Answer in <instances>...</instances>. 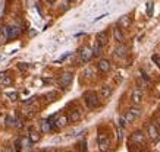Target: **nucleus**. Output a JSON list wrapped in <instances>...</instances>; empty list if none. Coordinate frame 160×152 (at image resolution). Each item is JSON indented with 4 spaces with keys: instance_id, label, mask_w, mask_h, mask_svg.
I'll return each instance as SVG.
<instances>
[{
    "instance_id": "nucleus-1",
    "label": "nucleus",
    "mask_w": 160,
    "mask_h": 152,
    "mask_svg": "<svg viewBox=\"0 0 160 152\" xmlns=\"http://www.w3.org/2000/svg\"><path fill=\"white\" fill-rule=\"evenodd\" d=\"M84 101L87 104L88 108H97L100 105V99H98V95L94 91H87L84 94Z\"/></svg>"
},
{
    "instance_id": "nucleus-2",
    "label": "nucleus",
    "mask_w": 160,
    "mask_h": 152,
    "mask_svg": "<svg viewBox=\"0 0 160 152\" xmlns=\"http://www.w3.org/2000/svg\"><path fill=\"white\" fill-rule=\"evenodd\" d=\"M97 142H98V148L102 152H107L109 148H110V139H109V135L104 133L103 130L98 132V136H97Z\"/></svg>"
},
{
    "instance_id": "nucleus-3",
    "label": "nucleus",
    "mask_w": 160,
    "mask_h": 152,
    "mask_svg": "<svg viewBox=\"0 0 160 152\" xmlns=\"http://www.w3.org/2000/svg\"><path fill=\"white\" fill-rule=\"evenodd\" d=\"M131 143H134L135 146H144L146 145V135L141 132V130H137L131 135Z\"/></svg>"
},
{
    "instance_id": "nucleus-4",
    "label": "nucleus",
    "mask_w": 160,
    "mask_h": 152,
    "mask_svg": "<svg viewBox=\"0 0 160 152\" xmlns=\"http://www.w3.org/2000/svg\"><path fill=\"white\" fill-rule=\"evenodd\" d=\"M140 116H141V110L140 108H137V107H134V108H129L123 117H125V122H126V124H128V123H132L134 120H137Z\"/></svg>"
},
{
    "instance_id": "nucleus-5",
    "label": "nucleus",
    "mask_w": 160,
    "mask_h": 152,
    "mask_svg": "<svg viewBox=\"0 0 160 152\" xmlns=\"http://www.w3.org/2000/svg\"><path fill=\"white\" fill-rule=\"evenodd\" d=\"M72 79H73V75L71 73V72H65L58 81L59 86H60V88H68L69 85H71V82H72Z\"/></svg>"
},
{
    "instance_id": "nucleus-6",
    "label": "nucleus",
    "mask_w": 160,
    "mask_h": 152,
    "mask_svg": "<svg viewBox=\"0 0 160 152\" xmlns=\"http://www.w3.org/2000/svg\"><path fill=\"white\" fill-rule=\"evenodd\" d=\"M147 135L150 137L151 140H157L160 136V132H159V127L156 126L154 123H148L147 124Z\"/></svg>"
},
{
    "instance_id": "nucleus-7",
    "label": "nucleus",
    "mask_w": 160,
    "mask_h": 152,
    "mask_svg": "<svg viewBox=\"0 0 160 152\" xmlns=\"http://www.w3.org/2000/svg\"><path fill=\"white\" fill-rule=\"evenodd\" d=\"M79 56H81V62L87 63V62H90V60L94 57V54H92V48H90V47H82Z\"/></svg>"
},
{
    "instance_id": "nucleus-8",
    "label": "nucleus",
    "mask_w": 160,
    "mask_h": 152,
    "mask_svg": "<svg viewBox=\"0 0 160 152\" xmlns=\"http://www.w3.org/2000/svg\"><path fill=\"white\" fill-rule=\"evenodd\" d=\"M142 98H144V92H142L141 89L135 88L134 91H132V94H131V101L135 104V105H138V104L142 103Z\"/></svg>"
},
{
    "instance_id": "nucleus-9",
    "label": "nucleus",
    "mask_w": 160,
    "mask_h": 152,
    "mask_svg": "<svg viewBox=\"0 0 160 152\" xmlns=\"http://www.w3.org/2000/svg\"><path fill=\"white\" fill-rule=\"evenodd\" d=\"M107 41H109V34H107V31H102V32H98L96 35V43H97L100 47H104L107 44Z\"/></svg>"
},
{
    "instance_id": "nucleus-10",
    "label": "nucleus",
    "mask_w": 160,
    "mask_h": 152,
    "mask_svg": "<svg viewBox=\"0 0 160 152\" xmlns=\"http://www.w3.org/2000/svg\"><path fill=\"white\" fill-rule=\"evenodd\" d=\"M126 54H128V48L123 44H119L115 48V57L116 59H123V57H126Z\"/></svg>"
},
{
    "instance_id": "nucleus-11",
    "label": "nucleus",
    "mask_w": 160,
    "mask_h": 152,
    "mask_svg": "<svg viewBox=\"0 0 160 152\" xmlns=\"http://www.w3.org/2000/svg\"><path fill=\"white\" fill-rule=\"evenodd\" d=\"M98 70L100 72H103V73H107L109 70L112 69V64H110V62L109 60H106V59H102V60H98Z\"/></svg>"
},
{
    "instance_id": "nucleus-12",
    "label": "nucleus",
    "mask_w": 160,
    "mask_h": 152,
    "mask_svg": "<svg viewBox=\"0 0 160 152\" xmlns=\"http://www.w3.org/2000/svg\"><path fill=\"white\" fill-rule=\"evenodd\" d=\"M19 35H21V30L18 28V26L12 25V26H9V28H8V37H9V39L18 38Z\"/></svg>"
},
{
    "instance_id": "nucleus-13",
    "label": "nucleus",
    "mask_w": 160,
    "mask_h": 152,
    "mask_svg": "<svg viewBox=\"0 0 160 152\" xmlns=\"http://www.w3.org/2000/svg\"><path fill=\"white\" fill-rule=\"evenodd\" d=\"M113 37H115V39H116L119 44H122V43L125 41V35L122 32V28H119V26H115V28H113Z\"/></svg>"
},
{
    "instance_id": "nucleus-14",
    "label": "nucleus",
    "mask_w": 160,
    "mask_h": 152,
    "mask_svg": "<svg viewBox=\"0 0 160 152\" xmlns=\"http://www.w3.org/2000/svg\"><path fill=\"white\" fill-rule=\"evenodd\" d=\"M40 133L35 130L34 127H29V135H28V139H29V142L31 143H37L40 140Z\"/></svg>"
},
{
    "instance_id": "nucleus-15",
    "label": "nucleus",
    "mask_w": 160,
    "mask_h": 152,
    "mask_svg": "<svg viewBox=\"0 0 160 152\" xmlns=\"http://www.w3.org/2000/svg\"><path fill=\"white\" fill-rule=\"evenodd\" d=\"M118 26H119V28H129V26H131V18L128 15L122 16L121 19H119V22H118Z\"/></svg>"
},
{
    "instance_id": "nucleus-16",
    "label": "nucleus",
    "mask_w": 160,
    "mask_h": 152,
    "mask_svg": "<svg viewBox=\"0 0 160 152\" xmlns=\"http://www.w3.org/2000/svg\"><path fill=\"white\" fill-rule=\"evenodd\" d=\"M0 84L3 85V86H10L12 85V78L8 76L6 72H3V73H0Z\"/></svg>"
},
{
    "instance_id": "nucleus-17",
    "label": "nucleus",
    "mask_w": 160,
    "mask_h": 152,
    "mask_svg": "<svg viewBox=\"0 0 160 152\" xmlns=\"http://www.w3.org/2000/svg\"><path fill=\"white\" fill-rule=\"evenodd\" d=\"M69 120L72 123H77L81 120V110H72L69 113Z\"/></svg>"
},
{
    "instance_id": "nucleus-18",
    "label": "nucleus",
    "mask_w": 160,
    "mask_h": 152,
    "mask_svg": "<svg viewBox=\"0 0 160 152\" xmlns=\"http://www.w3.org/2000/svg\"><path fill=\"white\" fill-rule=\"evenodd\" d=\"M66 124H68V117H66V116H60V117H58L56 118V122H54V126L59 127V129L65 127Z\"/></svg>"
},
{
    "instance_id": "nucleus-19",
    "label": "nucleus",
    "mask_w": 160,
    "mask_h": 152,
    "mask_svg": "<svg viewBox=\"0 0 160 152\" xmlns=\"http://www.w3.org/2000/svg\"><path fill=\"white\" fill-rule=\"evenodd\" d=\"M100 95H102L103 99L110 98V95H112V88H110V86H107V85L102 86V89H100Z\"/></svg>"
},
{
    "instance_id": "nucleus-20",
    "label": "nucleus",
    "mask_w": 160,
    "mask_h": 152,
    "mask_svg": "<svg viewBox=\"0 0 160 152\" xmlns=\"http://www.w3.org/2000/svg\"><path fill=\"white\" fill-rule=\"evenodd\" d=\"M53 122H50L49 118H47V120H43V122H41V129H43V132L44 133H47V132H50V130H52V129H53Z\"/></svg>"
},
{
    "instance_id": "nucleus-21",
    "label": "nucleus",
    "mask_w": 160,
    "mask_h": 152,
    "mask_svg": "<svg viewBox=\"0 0 160 152\" xmlns=\"http://www.w3.org/2000/svg\"><path fill=\"white\" fill-rule=\"evenodd\" d=\"M6 39H9L8 28H0V43H6Z\"/></svg>"
},
{
    "instance_id": "nucleus-22",
    "label": "nucleus",
    "mask_w": 160,
    "mask_h": 152,
    "mask_svg": "<svg viewBox=\"0 0 160 152\" xmlns=\"http://www.w3.org/2000/svg\"><path fill=\"white\" fill-rule=\"evenodd\" d=\"M82 76L84 78H88V79H91L92 76H94V70H92L91 67H87L85 70L82 72Z\"/></svg>"
},
{
    "instance_id": "nucleus-23",
    "label": "nucleus",
    "mask_w": 160,
    "mask_h": 152,
    "mask_svg": "<svg viewBox=\"0 0 160 152\" xmlns=\"http://www.w3.org/2000/svg\"><path fill=\"white\" fill-rule=\"evenodd\" d=\"M15 123H16V120H15L13 117H10V116H8V117H6V126H8V127L15 126Z\"/></svg>"
},
{
    "instance_id": "nucleus-24",
    "label": "nucleus",
    "mask_w": 160,
    "mask_h": 152,
    "mask_svg": "<svg viewBox=\"0 0 160 152\" xmlns=\"http://www.w3.org/2000/svg\"><path fill=\"white\" fill-rule=\"evenodd\" d=\"M58 97H59V94L54 92V91H53V92H49L47 95H46V98L49 99V101H54V99L58 98Z\"/></svg>"
},
{
    "instance_id": "nucleus-25",
    "label": "nucleus",
    "mask_w": 160,
    "mask_h": 152,
    "mask_svg": "<svg viewBox=\"0 0 160 152\" xmlns=\"http://www.w3.org/2000/svg\"><path fill=\"white\" fill-rule=\"evenodd\" d=\"M92 54H94V56H100V54H102V47H100L97 43H96L94 48H92Z\"/></svg>"
},
{
    "instance_id": "nucleus-26",
    "label": "nucleus",
    "mask_w": 160,
    "mask_h": 152,
    "mask_svg": "<svg viewBox=\"0 0 160 152\" xmlns=\"http://www.w3.org/2000/svg\"><path fill=\"white\" fill-rule=\"evenodd\" d=\"M154 124L157 127H160V111H157V113L154 114Z\"/></svg>"
},
{
    "instance_id": "nucleus-27",
    "label": "nucleus",
    "mask_w": 160,
    "mask_h": 152,
    "mask_svg": "<svg viewBox=\"0 0 160 152\" xmlns=\"http://www.w3.org/2000/svg\"><path fill=\"white\" fill-rule=\"evenodd\" d=\"M147 15H148V16L153 15V3H151V2H148V3H147Z\"/></svg>"
},
{
    "instance_id": "nucleus-28",
    "label": "nucleus",
    "mask_w": 160,
    "mask_h": 152,
    "mask_svg": "<svg viewBox=\"0 0 160 152\" xmlns=\"http://www.w3.org/2000/svg\"><path fill=\"white\" fill-rule=\"evenodd\" d=\"M21 151V139H16L15 140V152H19Z\"/></svg>"
},
{
    "instance_id": "nucleus-29",
    "label": "nucleus",
    "mask_w": 160,
    "mask_h": 152,
    "mask_svg": "<svg viewBox=\"0 0 160 152\" xmlns=\"http://www.w3.org/2000/svg\"><path fill=\"white\" fill-rule=\"evenodd\" d=\"M151 60H153V62H154V63H156V64H157V66H159V67H160V56H157V54H154V56L151 57Z\"/></svg>"
},
{
    "instance_id": "nucleus-30",
    "label": "nucleus",
    "mask_w": 160,
    "mask_h": 152,
    "mask_svg": "<svg viewBox=\"0 0 160 152\" xmlns=\"http://www.w3.org/2000/svg\"><path fill=\"white\" fill-rule=\"evenodd\" d=\"M3 152H13V146H9V145H6L3 148Z\"/></svg>"
},
{
    "instance_id": "nucleus-31",
    "label": "nucleus",
    "mask_w": 160,
    "mask_h": 152,
    "mask_svg": "<svg viewBox=\"0 0 160 152\" xmlns=\"http://www.w3.org/2000/svg\"><path fill=\"white\" fill-rule=\"evenodd\" d=\"M79 146H81V151H82V152L87 151V143H85V142H81V143H79Z\"/></svg>"
},
{
    "instance_id": "nucleus-32",
    "label": "nucleus",
    "mask_w": 160,
    "mask_h": 152,
    "mask_svg": "<svg viewBox=\"0 0 160 152\" xmlns=\"http://www.w3.org/2000/svg\"><path fill=\"white\" fill-rule=\"evenodd\" d=\"M9 98H12V99H16V98H18V94H16V92H13V94H9Z\"/></svg>"
},
{
    "instance_id": "nucleus-33",
    "label": "nucleus",
    "mask_w": 160,
    "mask_h": 152,
    "mask_svg": "<svg viewBox=\"0 0 160 152\" xmlns=\"http://www.w3.org/2000/svg\"><path fill=\"white\" fill-rule=\"evenodd\" d=\"M19 69H21V70H24V69L27 70V69H28V66H27V64L24 66V63H19Z\"/></svg>"
},
{
    "instance_id": "nucleus-34",
    "label": "nucleus",
    "mask_w": 160,
    "mask_h": 152,
    "mask_svg": "<svg viewBox=\"0 0 160 152\" xmlns=\"http://www.w3.org/2000/svg\"><path fill=\"white\" fill-rule=\"evenodd\" d=\"M46 2H47V3H50V5H52V3H54V0H46Z\"/></svg>"
},
{
    "instance_id": "nucleus-35",
    "label": "nucleus",
    "mask_w": 160,
    "mask_h": 152,
    "mask_svg": "<svg viewBox=\"0 0 160 152\" xmlns=\"http://www.w3.org/2000/svg\"><path fill=\"white\" fill-rule=\"evenodd\" d=\"M72 2H79V0H72Z\"/></svg>"
},
{
    "instance_id": "nucleus-36",
    "label": "nucleus",
    "mask_w": 160,
    "mask_h": 152,
    "mask_svg": "<svg viewBox=\"0 0 160 152\" xmlns=\"http://www.w3.org/2000/svg\"><path fill=\"white\" fill-rule=\"evenodd\" d=\"M69 152H72V151H69Z\"/></svg>"
}]
</instances>
